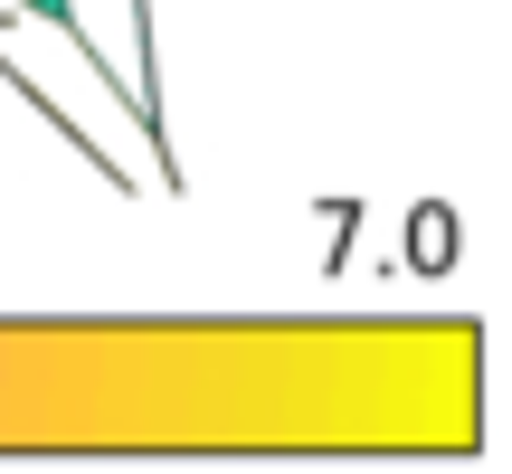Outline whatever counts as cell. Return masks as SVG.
Segmentation results:
<instances>
[{"mask_svg":"<svg viewBox=\"0 0 512 474\" xmlns=\"http://www.w3.org/2000/svg\"><path fill=\"white\" fill-rule=\"evenodd\" d=\"M19 10H38V19H57V29H76V0H19Z\"/></svg>","mask_w":512,"mask_h":474,"instance_id":"cell-1","label":"cell"}]
</instances>
